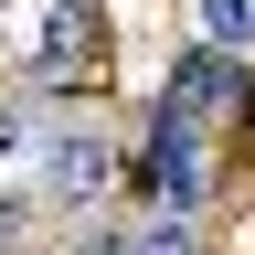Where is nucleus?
<instances>
[{"instance_id": "obj_1", "label": "nucleus", "mask_w": 255, "mask_h": 255, "mask_svg": "<svg viewBox=\"0 0 255 255\" xmlns=\"http://www.w3.org/2000/svg\"><path fill=\"white\" fill-rule=\"evenodd\" d=\"M43 191H53V213H96L117 191V128H53L43 138Z\"/></svg>"}, {"instance_id": "obj_2", "label": "nucleus", "mask_w": 255, "mask_h": 255, "mask_svg": "<svg viewBox=\"0 0 255 255\" xmlns=\"http://www.w3.org/2000/svg\"><path fill=\"white\" fill-rule=\"evenodd\" d=\"M85 75H96V0H53L43 11V53H32V85L75 96Z\"/></svg>"}, {"instance_id": "obj_3", "label": "nucleus", "mask_w": 255, "mask_h": 255, "mask_svg": "<svg viewBox=\"0 0 255 255\" xmlns=\"http://www.w3.org/2000/svg\"><path fill=\"white\" fill-rule=\"evenodd\" d=\"M202 43L213 53H245L255 43V0H202Z\"/></svg>"}, {"instance_id": "obj_4", "label": "nucleus", "mask_w": 255, "mask_h": 255, "mask_svg": "<svg viewBox=\"0 0 255 255\" xmlns=\"http://www.w3.org/2000/svg\"><path fill=\"white\" fill-rule=\"evenodd\" d=\"M128 255H202V234H191V213H149L128 234Z\"/></svg>"}, {"instance_id": "obj_5", "label": "nucleus", "mask_w": 255, "mask_h": 255, "mask_svg": "<svg viewBox=\"0 0 255 255\" xmlns=\"http://www.w3.org/2000/svg\"><path fill=\"white\" fill-rule=\"evenodd\" d=\"M0 159H21V117L11 107H0Z\"/></svg>"}, {"instance_id": "obj_6", "label": "nucleus", "mask_w": 255, "mask_h": 255, "mask_svg": "<svg viewBox=\"0 0 255 255\" xmlns=\"http://www.w3.org/2000/svg\"><path fill=\"white\" fill-rule=\"evenodd\" d=\"M0 245H11V213H0Z\"/></svg>"}]
</instances>
